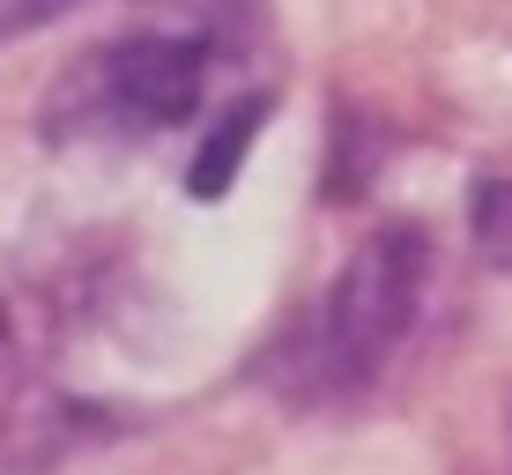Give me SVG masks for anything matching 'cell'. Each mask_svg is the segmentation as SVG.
<instances>
[{"label": "cell", "instance_id": "6da1fadb", "mask_svg": "<svg viewBox=\"0 0 512 475\" xmlns=\"http://www.w3.org/2000/svg\"><path fill=\"white\" fill-rule=\"evenodd\" d=\"M260 30L253 0H156L149 23L82 52L45 104V134L60 142H149L201 112L216 60Z\"/></svg>", "mask_w": 512, "mask_h": 475}, {"label": "cell", "instance_id": "3957f363", "mask_svg": "<svg viewBox=\"0 0 512 475\" xmlns=\"http://www.w3.org/2000/svg\"><path fill=\"white\" fill-rule=\"evenodd\" d=\"M268 104H275L268 90H253V97H238L231 112H223V127L201 142V156H193V171H186V193H193V201H223V193L238 186V164H245V149H253Z\"/></svg>", "mask_w": 512, "mask_h": 475}, {"label": "cell", "instance_id": "8992f818", "mask_svg": "<svg viewBox=\"0 0 512 475\" xmlns=\"http://www.w3.org/2000/svg\"><path fill=\"white\" fill-rule=\"evenodd\" d=\"M0 334H8V312H0Z\"/></svg>", "mask_w": 512, "mask_h": 475}, {"label": "cell", "instance_id": "5b68a950", "mask_svg": "<svg viewBox=\"0 0 512 475\" xmlns=\"http://www.w3.org/2000/svg\"><path fill=\"white\" fill-rule=\"evenodd\" d=\"M67 8H82V0H0V45L30 38V30H45V23H60Z\"/></svg>", "mask_w": 512, "mask_h": 475}, {"label": "cell", "instance_id": "277c9868", "mask_svg": "<svg viewBox=\"0 0 512 475\" xmlns=\"http://www.w3.org/2000/svg\"><path fill=\"white\" fill-rule=\"evenodd\" d=\"M475 238L498 268H512V171H490L475 186Z\"/></svg>", "mask_w": 512, "mask_h": 475}, {"label": "cell", "instance_id": "7a4b0ae2", "mask_svg": "<svg viewBox=\"0 0 512 475\" xmlns=\"http://www.w3.org/2000/svg\"><path fill=\"white\" fill-rule=\"evenodd\" d=\"M423 283H431L423 223H379L349 253V268L327 283L320 312L305 327V349H297L305 394H357V386H372L386 372V357L409 342V327L423 312Z\"/></svg>", "mask_w": 512, "mask_h": 475}]
</instances>
